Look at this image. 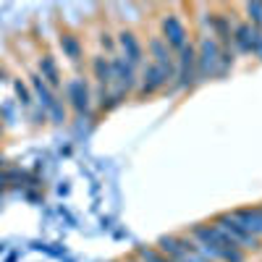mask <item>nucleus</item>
Returning a JSON list of instances; mask_svg holds the SVG:
<instances>
[{"instance_id":"obj_16","label":"nucleus","mask_w":262,"mask_h":262,"mask_svg":"<svg viewBox=\"0 0 262 262\" xmlns=\"http://www.w3.org/2000/svg\"><path fill=\"white\" fill-rule=\"evenodd\" d=\"M131 254H134L139 262H170V259H168V257H163L155 247H147V244H137Z\"/></svg>"},{"instance_id":"obj_9","label":"nucleus","mask_w":262,"mask_h":262,"mask_svg":"<svg viewBox=\"0 0 262 262\" xmlns=\"http://www.w3.org/2000/svg\"><path fill=\"white\" fill-rule=\"evenodd\" d=\"M231 215L247 233L262 238V202L259 205H247V207H236V210H231Z\"/></svg>"},{"instance_id":"obj_17","label":"nucleus","mask_w":262,"mask_h":262,"mask_svg":"<svg viewBox=\"0 0 262 262\" xmlns=\"http://www.w3.org/2000/svg\"><path fill=\"white\" fill-rule=\"evenodd\" d=\"M69 107H66V102H63V97L50 107V111H48V121L50 123H55V126H63V123H69Z\"/></svg>"},{"instance_id":"obj_25","label":"nucleus","mask_w":262,"mask_h":262,"mask_svg":"<svg viewBox=\"0 0 262 262\" xmlns=\"http://www.w3.org/2000/svg\"><path fill=\"white\" fill-rule=\"evenodd\" d=\"M111 262H123V259H111Z\"/></svg>"},{"instance_id":"obj_18","label":"nucleus","mask_w":262,"mask_h":262,"mask_svg":"<svg viewBox=\"0 0 262 262\" xmlns=\"http://www.w3.org/2000/svg\"><path fill=\"white\" fill-rule=\"evenodd\" d=\"M221 262H247V252L242 247H226L221 249Z\"/></svg>"},{"instance_id":"obj_22","label":"nucleus","mask_w":262,"mask_h":262,"mask_svg":"<svg viewBox=\"0 0 262 262\" xmlns=\"http://www.w3.org/2000/svg\"><path fill=\"white\" fill-rule=\"evenodd\" d=\"M0 81H11V76H8V71H6L3 63H0Z\"/></svg>"},{"instance_id":"obj_11","label":"nucleus","mask_w":262,"mask_h":262,"mask_svg":"<svg viewBox=\"0 0 262 262\" xmlns=\"http://www.w3.org/2000/svg\"><path fill=\"white\" fill-rule=\"evenodd\" d=\"M252 27L247 24L244 18H238L233 24V34H231V45H233V53L236 58H249L252 53Z\"/></svg>"},{"instance_id":"obj_8","label":"nucleus","mask_w":262,"mask_h":262,"mask_svg":"<svg viewBox=\"0 0 262 262\" xmlns=\"http://www.w3.org/2000/svg\"><path fill=\"white\" fill-rule=\"evenodd\" d=\"M37 74L42 76V81H45L53 92H63V71L58 66V58L50 53V50H42L37 55Z\"/></svg>"},{"instance_id":"obj_15","label":"nucleus","mask_w":262,"mask_h":262,"mask_svg":"<svg viewBox=\"0 0 262 262\" xmlns=\"http://www.w3.org/2000/svg\"><path fill=\"white\" fill-rule=\"evenodd\" d=\"M236 66V53L233 48H221V58H217V79H223L233 71Z\"/></svg>"},{"instance_id":"obj_3","label":"nucleus","mask_w":262,"mask_h":262,"mask_svg":"<svg viewBox=\"0 0 262 262\" xmlns=\"http://www.w3.org/2000/svg\"><path fill=\"white\" fill-rule=\"evenodd\" d=\"M194 45H196V76H200V84L217 79L221 45L215 42V37L205 29H194Z\"/></svg>"},{"instance_id":"obj_14","label":"nucleus","mask_w":262,"mask_h":262,"mask_svg":"<svg viewBox=\"0 0 262 262\" xmlns=\"http://www.w3.org/2000/svg\"><path fill=\"white\" fill-rule=\"evenodd\" d=\"M238 11H242V18L247 21L252 29L262 32V3H259V0H254V3H242Z\"/></svg>"},{"instance_id":"obj_24","label":"nucleus","mask_w":262,"mask_h":262,"mask_svg":"<svg viewBox=\"0 0 262 262\" xmlns=\"http://www.w3.org/2000/svg\"><path fill=\"white\" fill-rule=\"evenodd\" d=\"M6 252V244H0V254H3Z\"/></svg>"},{"instance_id":"obj_7","label":"nucleus","mask_w":262,"mask_h":262,"mask_svg":"<svg viewBox=\"0 0 262 262\" xmlns=\"http://www.w3.org/2000/svg\"><path fill=\"white\" fill-rule=\"evenodd\" d=\"M58 50L63 53V58L69 60L74 69H76V74H79V69L84 66V42H81V37H79V32H74V29H58Z\"/></svg>"},{"instance_id":"obj_20","label":"nucleus","mask_w":262,"mask_h":262,"mask_svg":"<svg viewBox=\"0 0 262 262\" xmlns=\"http://www.w3.org/2000/svg\"><path fill=\"white\" fill-rule=\"evenodd\" d=\"M249 58H254V60L262 63V32L259 29L252 32V53H249Z\"/></svg>"},{"instance_id":"obj_23","label":"nucleus","mask_w":262,"mask_h":262,"mask_svg":"<svg viewBox=\"0 0 262 262\" xmlns=\"http://www.w3.org/2000/svg\"><path fill=\"white\" fill-rule=\"evenodd\" d=\"M6 262H18V252H11V254L6 257Z\"/></svg>"},{"instance_id":"obj_5","label":"nucleus","mask_w":262,"mask_h":262,"mask_svg":"<svg viewBox=\"0 0 262 262\" xmlns=\"http://www.w3.org/2000/svg\"><path fill=\"white\" fill-rule=\"evenodd\" d=\"M116 42H118V55L123 60H128L134 69H142V63L147 60V50H144V39L134 27H118L116 29Z\"/></svg>"},{"instance_id":"obj_1","label":"nucleus","mask_w":262,"mask_h":262,"mask_svg":"<svg viewBox=\"0 0 262 262\" xmlns=\"http://www.w3.org/2000/svg\"><path fill=\"white\" fill-rule=\"evenodd\" d=\"M69 113L76 118H92L95 116V95H92V81L90 76L74 74L63 79V92H60Z\"/></svg>"},{"instance_id":"obj_13","label":"nucleus","mask_w":262,"mask_h":262,"mask_svg":"<svg viewBox=\"0 0 262 262\" xmlns=\"http://www.w3.org/2000/svg\"><path fill=\"white\" fill-rule=\"evenodd\" d=\"M97 45H100V53L105 55V58H113V55H118V42H116V29H111V27H100V32H97Z\"/></svg>"},{"instance_id":"obj_10","label":"nucleus","mask_w":262,"mask_h":262,"mask_svg":"<svg viewBox=\"0 0 262 262\" xmlns=\"http://www.w3.org/2000/svg\"><path fill=\"white\" fill-rule=\"evenodd\" d=\"M27 84H29V90H32V95H34V102H37L39 107H45V111H50V107L60 100V95H58V92H53L50 86H48L45 81H42V76H39L37 71H29Z\"/></svg>"},{"instance_id":"obj_2","label":"nucleus","mask_w":262,"mask_h":262,"mask_svg":"<svg viewBox=\"0 0 262 262\" xmlns=\"http://www.w3.org/2000/svg\"><path fill=\"white\" fill-rule=\"evenodd\" d=\"M179 11H181V6H170L158 16V34L168 42V48L173 53H179L191 39V27L186 24V18Z\"/></svg>"},{"instance_id":"obj_4","label":"nucleus","mask_w":262,"mask_h":262,"mask_svg":"<svg viewBox=\"0 0 262 262\" xmlns=\"http://www.w3.org/2000/svg\"><path fill=\"white\" fill-rule=\"evenodd\" d=\"M168 86H170L168 76H165L152 60H144V63H142V69H139V81H137L134 100H149V97L165 95Z\"/></svg>"},{"instance_id":"obj_12","label":"nucleus","mask_w":262,"mask_h":262,"mask_svg":"<svg viewBox=\"0 0 262 262\" xmlns=\"http://www.w3.org/2000/svg\"><path fill=\"white\" fill-rule=\"evenodd\" d=\"M11 84H13V92H16V105L27 113L29 107L34 105V95H32V90H29L27 79H21V76H11Z\"/></svg>"},{"instance_id":"obj_19","label":"nucleus","mask_w":262,"mask_h":262,"mask_svg":"<svg viewBox=\"0 0 262 262\" xmlns=\"http://www.w3.org/2000/svg\"><path fill=\"white\" fill-rule=\"evenodd\" d=\"M27 118L32 121V126H45V123H48V111H45V107H39V105L34 102L29 111H27Z\"/></svg>"},{"instance_id":"obj_21","label":"nucleus","mask_w":262,"mask_h":262,"mask_svg":"<svg viewBox=\"0 0 262 262\" xmlns=\"http://www.w3.org/2000/svg\"><path fill=\"white\" fill-rule=\"evenodd\" d=\"M11 189V179H8V168H0V196H3V191Z\"/></svg>"},{"instance_id":"obj_6","label":"nucleus","mask_w":262,"mask_h":262,"mask_svg":"<svg viewBox=\"0 0 262 262\" xmlns=\"http://www.w3.org/2000/svg\"><path fill=\"white\" fill-rule=\"evenodd\" d=\"M212 226L221 228V231L231 238V242H233L236 247H242L247 254H249V252H259V249H262V238H257V236L247 233L242 226H238V223L233 221V215H231V212H217V215L212 217Z\"/></svg>"}]
</instances>
